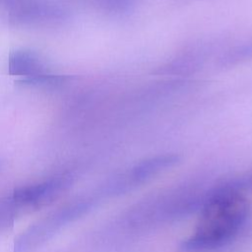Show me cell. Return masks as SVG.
I'll use <instances>...</instances> for the list:
<instances>
[{"mask_svg": "<svg viewBox=\"0 0 252 252\" xmlns=\"http://www.w3.org/2000/svg\"><path fill=\"white\" fill-rule=\"evenodd\" d=\"M73 175L61 173L49 177L41 182L16 188L10 197L23 211L41 208L62 195L73 183Z\"/></svg>", "mask_w": 252, "mask_h": 252, "instance_id": "obj_4", "label": "cell"}, {"mask_svg": "<svg viewBox=\"0 0 252 252\" xmlns=\"http://www.w3.org/2000/svg\"><path fill=\"white\" fill-rule=\"evenodd\" d=\"M248 208L247 199L242 192L216 183L208 189L195 230L180 243V250L209 252L222 247L245 222Z\"/></svg>", "mask_w": 252, "mask_h": 252, "instance_id": "obj_1", "label": "cell"}, {"mask_svg": "<svg viewBox=\"0 0 252 252\" xmlns=\"http://www.w3.org/2000/svg\"><path fill=\"white\" fill-rule=\"evenodd\" d=\"M63 13L59 8L48 4H28L13 12V21L17 24L33 25L54 22L62 19Z\"/></svg>", "mask_w": 252, "mask_h": 252, "instance_id": "obj_6", "label": "cell"}, {"mask_svg": "<svg viewBox=\"0 0 252 252\" xmlns=\"http://www.w3.org/2000/svg\"><path fill=\"white\" fill-rule=\"evenodd\" d=\"M179 160L180 157L175 154L159 155L143 159L126 172L116 175L107 181L99 192L101 196H117L124 194L152 179L158 173L174 166Z\"/></svg>", "mask_w": 252, "mask_h": 252, "instance_id": "obj_3", "label": "cell"}, {"mask_svg": "<svg viewBox=\"0 0 252 252\" xmlns=\"http://www.w3.org/2000/svg\"><path fill=\"white\" fill-rule=\"evenodd\" d=\"M101 5H103L105 8L111 11L115 12H121L126 10L130 3L131 0H98Z\"/></svg>", "mask_w": 252, "mask_h": 252, "instance_id": "obj_9", "label": "cell"}, {"mask_svg": "<svg viewBox=\"0 0 252 252\" xmlns=\"http://www.w3.org/2000/svg\"><path fill=\"white\" fill-rule=\"evenodd\" d=\"M8 69L12 76L21 77V81L46 72L40 57L29 49H19L11 53L8 59Z\"/></svg>", "mask_w": 252, "mask_h": 252, "instance_id": "obj_5", "label": "cell"}, {"mask_svg": "<svg viewBox=\"0 0 252 252\" xmlns=\"http://www.w3.org/2000/svg\"><path fill=\"white\" fill-rule=\"evenodd\" d=\"M22 210L13 202L10 195L0 199V230L9 227Z\"/></svg>", "mask_w": 252, "mask_h": 252, "instance_id": "obj_7", "label": "cell"}, {"mask_svg": "<svg viewBox=\"0 0 252 252\" xmlns=\"http://www.w3.org/2000/svg\"><path fill=\"white\" fill-rule=\"evenodd\" d=\"M67 77L65 76H60V75H53L48 73L47 71L39 74L35 77L23 80L21 82L28 84V85H32V86H41V87H58L62 85L66 81Z\"/></svg>", "mask_w": 252, "mask_h": 252, "instance_id": "obj_8", "label": "cell"}, {"mask_svg": "<svg viewBox=\"0 0 252 252\" xmlns=\"http://www.w3.org/2000/svg\"><path fill=\"white\" fill-rule=\"evenodd\" d=\"M97 201V196H87L56 209L32 223L19 235L14 242V252H32L35 250L67 224L88 214Z\"/></svg>", "mask_w": 252, "mask_h": 252, "instance_id": "obj_2", "label": "cell"}]
</instances>
